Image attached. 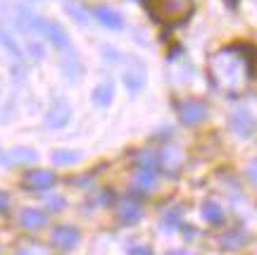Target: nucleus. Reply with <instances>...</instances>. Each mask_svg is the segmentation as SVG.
Listing matches in <instances>:
<instances>
[{
  "label": "nucleus",
  "mask_w": 257,
  "mask_h": 255,
  "mask_svg": "<svg viewBox=\"0 0 257 255\" xmlns=\"http://www.w3.org/2000/svg\"><path fill=\"white\" fill-rule=\"evenodd\" d=\"M146 12L160 27H179L186 24L195 12V0H143Z\"/></svg>",
  "instance_id": "f257e3e1"
},
{
  "label": "nucleus",
  "mask_w": 257,
  "mask_h": 255,
  "mask_svg": "<svg viewBox=\"0 0 257 255\" xmlns=\"http://www.w3.org/2000/svg\"><path fill=\"white\" fill-rule=\"evenodd\" d=\"M38 34H41V36H46L48 41L60 50V53H69V50H72V41H69L67 31H64L57 22H50V19H38Z\"/></svg>",
  "instance_id": "f03ea898"
},
{
  "label": "nucleus",
  "mask_w": 257,
  "mask_h": 255,
  "mask_svg": "<svg viewBox=\"0 0 257 255\" xmlns=\"http://www.w3.org/2000/svg\"><path fill=\"white\" fill-rule=\"evenodd\" d=\"M57 177L55 172H50V169H29L27 174H24V179H22V184H24V189H29V191H50L53 186H55Z\"/></svg>",
  "instance_id": "7ed1b4c3"
},
{
  "label": "nucleus",
  "mask_w": 257,
  "mask_h": 255,
  "mask_svg": "<svg viewBox=\"0 0 257 255\" xmlns=\"http://www.w3.org/2000/svg\"><path fill=\"white\" fill-rule=\"evenodd\" d=\"M72 119V108H69V103L64 101V98H57L50 110L46 112V127L48 129H62L67 127V122Z\"/></svg>",
  "instance_id": "20e7f679"
},
{
  "label": "nucleus",
  "mask_w": 257,
  "mask_h": 255,
  "mask_svg": "<svg viewBox=\"0 0 257 255\" xmlns=\"http://www.w3.org/2000/svg\"><path fill=\"white\" fill-rule=\"evenodd\" d=\"M157 184V167H150V164H138L136 172H134V179H131V186L134 191L141 193H150Z\"/></svg>",
  "instance_id": "39448f33"
},
{
  "label": "nucleus",
  "mask_w": 257,
  "mask_h": 255,
  "mask_svg": "<svg viewBox=\"0 0 257 255\" xmlns=\"http://www.w3.org/2000/svg\"><path fill=\"white\" fill-rule=\"evenodd\" d=\"M229 127H231V131H233L236 136L248 138L250 134L255 131V119H252V115H250L245 108H238L229 117Z\"/></svg>",
  "instance_id": "423d86ee"
},
{
  "label": "nucleus",
  "mask_w": 257,
  "mask_h": 255,
  "mask_svg": "<svg viewBox=\"0 0 257 255\" xmlns=\"http://www.w3.org/2000/svg\"><path fill=\"white\" fill-rule=\"evenodd\" d=\"M179 117L184 124H200L202 119L207 117V105L200 101H186L179 105Z\"/></svg>",
  "instance_id": "0eeeda50"
},
{
  "label": "nucleus",
  "mask_w": 257,
  "mask_h": 255,
  "mask_svg": "<svg viewBox=\"0 0 257 255\" xmlns=\"http://www.w3.org/2000/svg\"><path fill=\"white\" fill-rule=\"evenodd\" d=\"M53 243H55L60 250H72L79 243V231L72 224H60V227L53 231Z\"/></svg>",
  "instance_id": "6e6552de"
},
{
  "label": "nucleus",
  "mask_w": 257,
  "mask_h": 255,
  "mask_svg": "<svg viewBox=\"0 0 257 255\" xmlns=\"http://www.w3.org/2000/svg\"><path fill=\"white\" fill-rule=\"evenodd\" d=\"M117 217H119L121 224H136L138 219L143 217V208L134 198H121L119 205H117Z\"/></svg>",
  "instance_id": "1a4fd4ad"
},
{
  "label": "nucleus",
  "mask_w": 257,
  "mask_h": 255,
  "mask_svg": "<svg viewBox=\"0 0 257 255\" xmlns=\"http://www.w3.org/2000/svg\"><path fill=\"white\" fill-rule=\"evenodd\" d=\"M62 72L69 81H79V79H81L83 64H81V60H79V55H76L74 48L69 53H62Z\"/></svg>",
  "instance_id": "9d476101"
},
{
  "label": "nucleus",
  "mask_w": 257,
  "mask_h": 255,
  "mask_svg": "<svg viewBox=\"0 0 257 255\" xmlns=\"http://www.w3.org/2000/svg\"><path fill=\"white\" fill-rule=\"evenodd\" d=\"M95 19L100 22V24H105L107 29H121L124 27V19H121V15L117 12V10L107 8V5H100V8H95Z\"/></svg>",
  "instance_id": "9b49d317"
},
{
  "label": "nucleus",
  "mask_w": 257,
  "mask_h": 255,
  "mask_svg": "<svg viewBox=\"0 0 257 255\" xmlns=\"http://www.w3.org/2000/svg\"><path fill=\"white\" fill-rule=\"evenodd\" d=\"M124 83H126V89L131 93H138L143 86H146V69H143V64H138L136 67H131L124 72Z\"/></svg>",
  "instance_id": "f8f14e48"
},
{
  "label": "nucleus",
  "mask_w": 257,
  "mask_h": 255,
  "mask_svg": "<svg viewBox=\"0 0 257 255\" xmlns=\"http://www.w3.org/2000/svg\"><path fill=\"white\" fill-rule=\"evenodd\" d=\"M46 212H41L36 208H27L22 210V215H19V224L24 229H41L46 224Z\"/></svg>",
  "instance_id": "ddd939ff"
},
{
  "label": "nucleus",
  "mask_w": 257,
  "mask_h": 255,
  "mask_svg": "<svg viewBox=\"0 0 257 255\" xmlns=\"http://www.w3.org/2000/svg\"><path fill=\"white\" fill-rule=\"evenodd\" d=\"M0 48L5 50V53L15 60V62H24V53H22V48H19V43L12 38V34H8L5 29H0Z\"/></svg>",
  "instance_id": "4468645a"
},
{
  "label": "nucleus",
  "mask_w": 257,
  "mask_h": 255,
  "mask_svg": "<svg viewBox=\"0 0 257 255\" xmlns=\"http://www.w3.org/2000/svg\"><path fill=\"white\" fill-rule=\"evenodd\" d=\"M114 98V83L112 81H102L95 86V91H93V103L98 105V108H107Z\"/></svg>",
  "instance_id": "2eb2a0df"
},
{
  "label": "nucleus",
  "mask_w": 257,
  "mask_h": 255,
  "mask_svg": "<svg viewBox=\"0 0 257 255\" xmlns=\"http://www.w3.org/2000/svg\"><path fill=\"white\" fill-rule=\"evenodd\" d=\"M8 162H19V164H34L38 160V153L31 150V148H12L8 155H5Z\"/></svg>",
  "instance_id": "dca6fc26"
},
{
  "label": "nucleus",
  "mask_w": 257,
  "mask_h": 255,
  "mask_svg": "<svg viewBox=\"0 0 257 255\" xmlns=\"http://www.w3.org/2000/svg\"><path fill=\"white\" fill-rule=\"evenodd\" d=\"M202 217L207 219L210 224H221L224 222V210H221L219 203H214V201H207L205 205H202Z\"/></svg>",
  "instance_id": "f3484780"
},
{
  "label": "nucleus",
  "mask_w": 257,
  "mask_h": 255,
  "mask_svg": "<svg viewBox=\"0 0 257 255\" xmlns=\"http://www.w3.org/2000/svg\"><path fill=\"white\" fill-rule=\"evenodd\" d=\"M62 5H64V10L72 15V19H76L79 24H86V22H88V15H86V10H83L79 3H74V0H64Z\"/></svg>",
  "instance_id": "a211bd4d"
},
{
  "label": "nucleus",
  "mask_w": 257,
  "mask_h": 255,
  "mask_svg": "<svg viewBox=\"0 0 257 255\" xmlns=\"http://www.w3.org/2000/svg\"><path fill=\"white\" fill-rule=\"evenodd\" d=\"M81 160V153H76V150H57L53 153V162L55 164H74Z\"/></svg>",
  "instance_id": "6ab92c4d"
},
{
  "label": "nucleus",
  "mask_w": 257,
  "mask_h": 255,
  "mask_svg": "<svg viewBox=\"0 0 257 255\" xmlns=\"http://www.w3.org/2000/svg\"><path fill=\"white\" fill-rule=\"evenodd\" d=\"M19 255H48V250L43 246H36V243H29L19 250Z\"/></svg>",
  "instance_id": "aec40b11"
},
{
  "label": "nucleus",
  "mask_w": 257,
  "mask_h": 255,
  "mask_svg": "<svg viewBox=\"0 0 257 255\" xmlns=\"http://www.w3.org/2000/svg\"><path fill=\"white\" fill-rule=\"evenodd\" d=\"M128 255H153V250H150L146 243H138V246L131 248V253H128Z\"/></svg>",
  "instance_id": "412c9836"
},
{
  "label": "nucleus",
  "mask_w": 257,
  "mask_h": 255,
  "mask_svg": "<svg viewBox=\"0 0 257 255\" xmlns=\"http://www.w3.org/2000/svg\"><path fill=\"white\" fill-rule=\"evenodd\" d=\"M48 208L50 210H62L64 208V198H50V201H48Z\"/></svg>",
  "instance_id": "4be33fe9"
},
{
  "label": "nucleus",
  "mask_w": 257,
  "mask_h": 255,
  "mask_svg": "<svg viewBox=\"0 0 257 255\" xmlns=\"http://www.w3.org/2000/svg\"><path fill=\"white\" fill-rule=\"evenodd\" d=\"M248 177H250V182L257 186V160L255 162H250V167H248Z\"/></svg>",
  "instance_id": "5701e85b"
},
{
  "label": "nucleus",
  "mask_w": 257,
  "mask_h": 255,
  "mask_svg": "<svg viewBox=\"0 0 257 255\" xmlns=\"http://www.w3.org/2000/svg\"><path fill=\"white\" fill-rule=\"evenodd\" d=\"M10 205V198H8V193L5 191H0V212H5Z\"/></svg>",
  "instance_id": "b1692460"
},
{
  "label": "nucleus",
  "mask_w": 257,
  "mask_h": 255,
  "mask_svg": "<svg viewBox=\"0 0 257 255\" xmlns=\"http://www.w3.org/2000/svg\"><path fill=\"white\" fill-rule=\"evenodd\" d=\"M167 255H191L188 250H172V253H167Z\"/></svg>",
  "instance_id": "393cba45"
},
{
  "label": "nucleus",
  "mask_w": 257,
  "mask_h": 255,
  "mask_svg": "<svg viewBox=\"0 0 257 255\" xmlns=\"http://www.w3.org/2000/svg\"><path fill=\"white\" fill-rule=\"evenodd\" d=\"M224 3H226V5H236L238 0H224Z\"/></svg>",
  "instance_id": "a878e982"
},
{
  "label": "nucleus",
  "mask_w": 257,
  "mask_h": 255,
  "mask_svg": "<svg viewBox=\"0 0 257 255\" xmlns=\"http://www.w3.org/2000/svg\"><path fill=\"white\" fill-rule=\"evenodd\" d=\"M3 160H5V153H3V150H0V162H3Z\"/></svg>",
  "instance_id": "bb28decb"
}]
</instances>
